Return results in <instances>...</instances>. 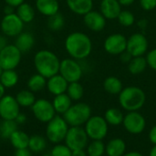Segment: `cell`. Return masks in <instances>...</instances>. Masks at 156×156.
Returning <instances> with one entry per match:
<instances>
[{"label": "cell", "instance_id": "obj_31", "mask_svg": "<svg viewBox=\"0 0 156 156\" xmlns=\"http://www.w3.org/2000/svg\"><path fill=\"white\" fill-rule=\"evenodd\" d=\"M17 123L14 120H3L0 122V135L4 139H9L10 136L16 131Z\"/></svg>", "mask_w": 156, "mask_h": 156}, {"label": "cell", "instance_id": "obj_42", "mask_svg": "<svg viewBox=\"0 0 156 156\" xmlns=\"http://www.w3.org/2000/svg\"><path fill=\"white\" fill-rule=\"evenodd\" d=\"M4 1H5V5H9L15 8H16L21 4L25 3V0H4Z\"/></svg>", "mask_w": 156, "mask_h": 156}, {"label": "cell", "instance_id": "obj_25", "mask_svg": "<svg viewBox=\"0 0 156 156\" xmlns=\"http://www.w3.org/2000/svg\"><path fill=\"white\" fill-rule=\"evenodd\" d=\"M29 136L27 133H26L23 131L16 130L9 138V141L14 148L16 149H23V148H28V143H29Z\"/></svg>", "mask_w": 156, "mask_h": 156}, {"label": "cell", "instance_id": "obj_3", "mask_svg": "<svg viewBox=\"0 0 156 156\" xmlns=\"http://www.w3.org/2000/svg\"><path fill=\"white\" fill-rule=\"evenodd\" d=\"M146 96L144 91L135 86H130L122 89L119 94V102L121 106L128 112H137L145 103Z\"/></svg>", "mask_w": 156, "mask_h": 156}, {"label": "cell", "instance_id": "obj_49", "mask_svg": "<svg viewBox=\"0 0 156 156\" xmlns=\"http://www.w3.org/2000/svg\"><path fill=\"white\" fill-rule=\"evenodd\" d=\"M71 156H88V154L83 150H75L72 151Z\"/></svg>", "mask_w": 156, "mask_h": 156}, {"label": "cell", "instance_id": "obj_33", "mask_svg": "<svg viewBox=\"0 0 156 156\" xmlns=\"http://www.w3.org/2000/svg\"><path fill=\"white\" fill-rule=\"evenodd\" d=\"M48 27L51 31H59L65 26V18L59 12L48 17Z\"/></svg>", "mask_w": 156, "mask_h": 156}, {"label": "cell", "instance_id": "obj_9", "mask_svg": "<svg viewBox=\"0 0 156 156\" xmlns=\"http://www.w3.org/2000/svg\"><path fill=\"white\" fill-rule=\"evenodd\" d=\"M85 131L91 140H102L108 133V123L101 116H91L85 123Z\"/></svg>", "mask_w": 156, "mask_h": 156}, {"label": "cell", "instance_id": "obj_12", "mask_svg": "<svg viewBox=\"0 0 156 156\" xmlns=\"http://www.w3.org/2000/svg\"><path fill=\"white\" fill-rule=\"evenodd\" d=\"M149 48L147 37L143 33H134L127 38V51L133 57L144 56Z\"/></svg>", "mask_w": 156, "mask_h": 156}, {"label": "cell", "instance_id": "obj_14", "mask_svg": "<svg viewBox=\"0 0 156 156\" xmlns=\"http://www.w3.org/2000/svg\"><path fill=\"white\" fill-rule=\"evenodd\" d=\"M20 113V106L12 95H4L0 99V118L2 120H16Z\"/></svg>", "mask_w": 156, "mask_h": 156}, {"label": "cell", "instance_id": "obj_11", "mask_svg": "<svg viewBox=\"0 0 156 156\" xmlns=\"http://www.w3.org/2000/svg\"><path fill=\"white\" fill-rule=\"evenodd\" d=\"M0 28L3 35L5 37H17L20 33L23 32L24 22L16 13L11 15H5L0 22Z\"/></svg>", "mask_w": 156, "mask_h": 156}, {"label": "cell", "instance_id": "obj_35", "mask_svg": "<svg viewBox=\"0 0 156 156\" xmlns=\"http://www.w3.org/2000/svg\"><path fill=\"white\" fill-rule=\"evenodd\" d=\"M47 146V141L44 137L40 135H33L29 138L28 149L34 153L42 152Z\"/></svg>", "mask_w": 156, "mask_h": 156}, {"label": "cell", "instance_id": "obj_34", "mask_svg": "<svg viewBox=\"0 0 156 156\" xmlns=\"http://www.w3.org/2000/svg\"><path fill=\"white\" fill-rule=\"evenodd\" d=\"M66 93L69 95V97L72 101H80L83 97L84 89L79 81L71 82V83H69Z\"/></svg>", "mask_w": 156, "mask_h": 156}, {"label": "cell", "instance_id": "obj_43", "mask_svg": "<svg viewBox=\"0 0 156 156\" xmlns=\"http://www.w3.org/2000/svg\"><path fill=\"white\" fill-rule=\"evenodd\" d=\"M149 139L150 141L155 145L156 144V125H154L151 131H150V133H149Z\"/></svg>", "mask_w": 156, "mask_h": 156}, {"label": "cell", "instance_id": "obj_27", "mask_svg": "<svg viewBox=\"0 0 156 156\" xmlns=\"http://www.w3.org/2000/svg\"><path fill=\"white\" fill-rule=\"evenodd\" d=\"M103 88L108 93H110L112 95L120 94L123 89L122 82L121 81V80L114 76H110L104 80Z\"/></svg>", "mask_w": 156, "mask_h": 156}, {"label": "cell", "instance_id": "obj_40", "mask_svg": "<svg viewBox=\"0 0 156 156\" xmlns=\"http://www.w3.org/2000/svg\"><path fill=\"white\" fill-rule=\"evenodd\" d=\"M141 7L145 11H152L156 9V0H140Z\"/></svg>", "mask_w": 156, "mask_h": 156}, {"label": "cell", "instance_id": "obj_16", "mask_svg": "<svg viewBox=\"0 0 156 156\" xmlns=\"http://www.w3.org/2000/svg\"><path fill=\"white\" fill-rule=\"evenodd\" d=\"M106 18L101 12L91 10L83 16L85 26L93 32H101L106 27Z\"/></svg>", "mask_w": 156, "mask_h": 156}, {"label": "cell", "instance_id": "obj_45", "mask_svg": "<svg viewBox=\"0 0 156 156\" xmlns=\"http://www.w3.org/2000/svg\"><path fill=\"white\" fill-rule=\"evenodd\" d=\"M121 57H122V60L123 62H126V63H127V62L129 63V62H130V60L133 58V56H132V55L127 51V50H126V51H124L122 54H121Z\"/></svg>", "mask_w": 156, "mask_h": 156}, {"label": "cell", "instance_id": "obj_10", "mask_svg": "<svg viewBox=\"0 0 156 156\" xmlns=\"http://www.w3.org/2000/svg\"><path fill=\"white\" fill-rule=\"evenodd\" d=\"M31 111L35 118L44 123H48L56 116V112L52 102L46 99L36 100L35 103L31 106Z\"/></svg>", "mask_w": 156, "mask_h": 156}, {"label": "cell", "instance_id": "obj_23", "mask_svg": "<svg viewBox=\"0 0 156 156\" xmlns=\"http://www.w3.org/2000/svg\"><path fill=\"white\" fill-rule=\"evenodd\" d=\"M125 150L126 144L124 141L120 138L111 140L105 147V152L108 156H122Z\"/></svg>", "mask_w": 156, "mask_h": 156}, {"label": "cell", "instance_id": "obj_2", "mask_svg": "<svg viewBox=\"0 0 156 156\" xmlns=\"http://www.w3.org/2000/svg\"><path fill=\"white\" fill-rule=\"evenodd\" d=\"M60 61L58 57L48 49L39 50L34 57V66L37 72L46 79L58 73Z\"/></svg>", "mask_w": 156, "mask_h": 156}, {"label": "cell", "instance_id": "obj_8", "mask_svg": "<svg viewBox=\"0 0 156 156\" xmlns=\"http://www.w3.org/2000/svg\"><path fill=\"white\" fill-rule=\"evenodd\" d=\"M22 52L15 46V44H8L2 50H0V66L5 69H15L21 62Z\"/></svg>", "mask_w": 156, "mask_h": 156}, {"label": "cell", "instance_id": "obj_29", "mask_svg": "<svg viewBox=\"0 0 156 156\" xmlns=\"http://www.w3.org/2000/svg\"><path fill=\"white\" fill-rule=\"evenodd\" d=\"M19 77L15 69H5L3 71L0 77V82L5 89H11L15 87L18 82Z\"/></svg>", "mask_w": 156, "mask_h": 156}, {"label": "cell", "instance_id": "obj_53", "mask_svg": "<svg viewBox=\"0 0 156 156\" xmlns=\"http://www.w3.org/2000/svg\"><path fill=\"white\" fill-rule=\"evenodd\" d=\"M3 71H4V69L1 68V66H0V77H1V75H2V73H3Z\"/></svg>", "mask_w": 156, "mask_h": 156}, {"label": "cell", "instance_id": "obj_15", "mask_svg": "<svg viewBox=\"0 0 156 156\" xmlns=\"http://www.w3.org/2000/svg\"><path fill=\"white\" fill-rule=\"evenodd\" d=\"M122 123L126 131L133 134L143 133L146 125L144 117L138 112H129L124 116Z\"/></svg>", "mask_w": 156, "mask_h": 156}, {"label": "cell", "instance_id": "obj_47", "mask_svg": "<svg viewBox=\"0 0 156 156\" xmlns=\"http://www.w3.org/2000/svg\"><path fill=\"white\" fill-rule=\"evenodd\" d=\"M7 44V39L5 35H0V50H2L5 47H6Z\"/></svg>", "mask_w": 156, "mask_h": 156}, {"label": "cell", "instance_id": "obj_26", "mask_svg": "<svg viewBox=\"0 0 156 156\" xmlns=\"http://www.w3.org/2000/svg\"><path fill=\"white\" fill-rule=\"evenodd\" d=\"M148 67L146 58L144 56L133 57L128 63V69L133 75L142 74Z\"/></svg>", "mask_w": 156, "mask_h": 156}, {"label": "cell", "instance_id": "obj_22", "mask_svg": "<svg viewBox=\"0 0 156 156\" xmlns=\"http://www.w3.org/2000/svg\"><path fill=\"white\" fill-rule=\"evenodd\" d=\"M52 104L56 113L63 115L72 105V100L69 97L67 93H62L55 96Z\"/></svg>", "mask_w": 156, "mask_h": 156}, {"label": "cell", "instance_id": "obj_50", "mask_svg": "<svg viewBox=\"0 0 156 156\" xmlns=\"http://www.w3.org/2000/svg\"><path fill=\"white\" fill-rule=\"evenodd\" d=\"M122 156H144L142 154L138 153V152H130L126 154H123Z\"/></svg>", "mask_w": 156, "mask_h": 156}, {"label": "cell", "instance_id": "obj_44", "mask_svg": "<svg viewBox=\"0 0 156 156\" xmlns=\"http://www.w3.org/2000/svg\"><path fill=\"white\" fill-rule=\"evenodd\" d=\"M3 12H4V15H11V14L16 13L15 7H13V6H11V5H5L4 6Z\"/></svg>", "mask_w": 156, "mask_h": 156}, {"label": "cell", "instance_id": "obj_21", "mask_svg": "<svg viewBox=\"0 0 156 156\" xmlns=\"http://www.w3.org/2000/svg\"><path fill=\"white\" fill-rule=\"evenodd\" d=\"M35 44V37L29 32H22L16 37L15 46L22 52L26 53L29 51Z\"/></svg>", "mask_w": 156, "mask_h": 156}, {"label": "cell", "instance_id": "obj_24", "mask_svg": "<svg viewBox=\"0 0 156 156\" xmlns=\"http://www.w3.org/2000/svg\"><path fill=\"white\" fill-rule=\"evenodd\" d=\"M16 14L24 22V24H27L34 20L36 16V11L31 5L27 3H23L16 7Z\"/></svg>", "mask_w": 156, "mask_h": 156}, {"label": "cell", "instance_id": "obj_51", "mask_svg": "<svg viewBox=\"0 0 156 156\" xmlns=\"http://www.w3.org/2000/svg\"><path fill=\"white\" fill-rule=\"evenodd\" d=\"M5 88L2 85V83L0 82V99L5 95Z\"/></svg>", "mask_w": 156, "mask_h": 156}, {"label": "cell", "instance_id": "obj_7", "mask_svg": "<svg viewBox=\"0 0 156 156\" xmlns=\"http://www.w3.org/2000/svg\"><path fill=\"white\" fill-rule=\"evenodd\" d=\"M58 73L69 83H71L80 81L83 74V69L77 59H74L72 58H64L60 61Z\"/></svg>", "mask_w": 156, "mask_h": 156}, {"label": "cell", "instance_id": "obj_55", "mask_svg": "<svg viewBox=\"0 0 156 156\" xmlns=\"http://www.w3.org/2000/svg\"><path fill=\"white\" fill-rule=\"evenodd\" d=\"M0 122H1V118H0Z\"/></svg>", "mask_w": 156, "mask_h": 156}, {"label": "cell", "instance_id": "obj_19", "mask_svg": "<svg viewBox=\"0 0 156 156\" xmlns=\"http://www.w3.org/2000/svg\"><path fill=\"white\" fill-rule=\"evenodd\" d=\"M36 9L45 16H51L59 10L58 0H36Z\"/></svg>", "mask_w": 156, "mask_h": 156}, {"label": "cell", "instance_id": "obj_48", "mask_svg": "<svg viewBox=\"0 0 156 156\" xmlns=\"http://www.w3.org/2000/svg\"><path fill=\"white\" fill-rule=\"evenodd\" d=\"M122 6H129L134 3L135 0H118Z\"/></svg>", "mask_w": 156, "mask_h": 156}, {"label": "cell", "instance_id": "obj_5", "mask_svg": "<svg viewBox=\"0 0 156 156\" xmlns=\"http://www.w3.org/2000/svg\"><path fill=\"white\" fill-rule=\"evenodd\" d=\"M68 131L69 124L67 123L65 119L59 115H56L51 121L47 123L46 135L50 143L58 144L65 140Z\"/></svg>", "mask_w": 156, "mask_h": 156}, {"label": "cell", "instance_id": "obj_37", "mask_svg": "<svg viewBox=\"0 0 156 156\" xmlns=\"http://www.w3.org/2000/svg\"><path fill=\"white\" fill-rule=\"evenodd\" d=\"M117 19H118V22L122 26L126 27L133 26L135 22L134 15L130 10H122Z\"/></svg>", "mask_w": 156, "mask_h": 156}, {"label": "cell", "instance_id": "obj_18", "mask_svg": "<svg viewBox=\"0 0 156 156\" xmlns=\"http://www.w3.org/2000/svg\"><path fill=\"white\" fill-rule=\"evenodd\" d=\"M68 86L69 82L59 73H58L47 80L46 88L51 94L57 96L62 93H66Z\"/></svg>", "mask_w": 156, "mask_h": 156}, {"label": "cell", "instance_id": "obj_54", "mask_svg": "<svg viewBox=\"0 0 156 156\" xmlns=\"http://www.w3.org/2000/svg\"><path fill=\"white\" fill-rule=\"evenodd\" d=\"M43 156H51V154H44Z\"/></svg>", "mask_w": 156, "mask_h": 156}, {"label": "cell", "instance_id": "obj_1", "mask_svg": "<svg viewBox=\"0 0 156 156\" xmlns=\"http://www.w3.org/2000/svg\"><path fill=\"white\" fill-rule=\"evenodd\" d=\"M65 49L70 58L77 60L84 59L92 51V41L83 32H72L65 39Z\"/></svg>", "mask_w": 156, "mask_h": 156}, {"label": "cell", "instance_id": "obj_20", "mask_svg": "<svg viewBox=\"0 0 156 156\" xmlns=\"http://www.w3.org/2000/svg\"><path fill=\"white\" fill-rule=\"evenodd\" d=\"M67 5L76 15L84 16L93 8V0H66Z\"/></svg>", "mask_w": 156, "mask_h": 156}, {"label": "cell", "instance_id": "obj_28", "mask_svg": "<svg viewBox=\"0 0 156 156\" xmlns=\"http://www.w3.org/2000/svg\"><path fill=\"white\" fill-rule=\"evenodd\" d=\"M47 80L42 75L36 73L32 75L27 80V88L32 92H39L47 87Z\"/></svg>", "mask_w": 156, "mask_h": 156}, {"label": "cell", "instance_id": "obj_41", "mask_svg": "<svg viewBox=\"0 0 156 156\" xmlns=\"http://www.w3.org/2000/svg\"><path fill=\"white\" fill-rule=\"evenodd\" d=\"M15 156H31V151L28 148H23V149H16Z\"/></svg>", "mask_w": 156, "mask_h": 156}, {"label": "cell", "instance_id": "obj_30", "mask_svg": "<svg viewBox=\"0 0 156 156\" xmlns=\"http://www.w3.org/2000/svg\"><path fill=\"white\" fill-rule=\"evenodd\" d=\"M16 100L18 102L20 107H31L35 101H36V97L34 92H32L29 90H23L21 91H19L16 96Z\"/></svg>", "mask_w": 156, "mask_h": 156}, {"label": "cell", "instance_id": "obj_6", "mask_svg": "<svg viewBox=\"0 0 156 156\" xmlns=\"http://www.w3.org/2000/svg\"><path fill=\"white\" fill-rule=\"evenodd\" d=\"M89 137L85 129L81 126H72L69 128L65 137V144L71 150H83L88 144Z\"/></svg>", "mask_w": 156, "mask_h": 156}, {"label": "cell", "instance_id": "obj_38", "mask_svg": "<svg viewBox=\"0 0 156 156\" xmlns=\"http://www.w3.org/2000/svg\"><path fill=\"white\" fill-rule=\"evenodd\" d=\"M50 154L51 156H71L72 151L66 144H58L52 148Z\"/></svg>", "mask_w": 156, "mask_h": 156}, {"label": "cell", "instance_id": "obj_39", "mask_svg": "<svg viewBox=\"0 0 156 156\" xmlns=\"http://www.w3.org/2000/svg\"><path fill=\"white\" fill-rule=\"evenodd\" d=\"M145 58H146V61H147L148 66L152 69L156 70V48H154V49L150 50L147 53Z\"/></svg>", "mask_w": 156, "mask_h": 156}, {"label": "cell", "instance_id": "obj_17", "mask_svg": "<svg viewBox=\"0 0 156 156\" xmlns=\"http://www.w3.org/2000/svg\"><path fill=\"white\" fill-rule=\"evenodd\" d=\"M122 10L118 0H101L100 4V12L106 19H117Z\"/></svg>", "mask_w": 156, "mask_h": 156}, {"label": "cell", "instance_id": "obj_46", "mask_svg": "<svg viewBox=\"0 0 156 156\" xmlns=\"http://www.w3.org/2000/svg\"><path fill=\"white\" fill-rule=\"evenodd\" d=\"M15 121L16 122L17 124H23V123H25L26 121H27V116H26L24 113H21V112H20V113L16 116V118Z\"/></svg>", "mask_w": 156, "mask_h": 156}, {"label": "cell", "instance_id": "obj_4", "mask_svg": "<svg viewBox=\"0 0 156 156\" xmlns=\"http://www.w3.org/2000/svg\"><path fill=\"white\" fill-rule=\"evenodd\" d=\"M91 117L90 107L84 102H78L70 106V108L63 114V118L69 126H81L85 124Z\"/></svg>", "mask_w": 156, "mask_h": 156}, {"label": "cell", "instance_id": "obj_13", "mask_svg": "<svg viewBox=\"0 0 156 156\" xmlns=\"http://www.w3.org/2000/svg\"><path fill=\"white\" fill-rule=\"evenodd\" d=\"M104 49L111 55H121L127 49V37L120 33H114L106 37L103 43Z\"/></svg>", "mask_w": 156, "mask_h": 156}, {"label": "cell", "instance_id": "obj_56", "mask_svg": "<svg viewBox=\"0 0 156 156\" xmlns=\"http://www.w3.org/2000/svg\"><path fill=\"white\" fill-rule=\"evenodd\" d=\"M58 1H61V0H58Z\"/></svg>", "mask_w": 156, "mask_h": 156}, {"label": "cell", "instance_id": "obj_36", "mask_svg": "<svg viewBox=\"0 0 156 156\" xmlns=\"http://www.w3.org/2000/svg\"><path fill=\"white\" fill-rule=\"evenodd\" d=\"M105 153V145L101 140H92L88 145L87 154L88 156H102Z\"/></svg>", "mask_w": 156, "mask_h": 156}, {"label": "cell", "instance_id": "obj_32", "mask_svg": "<svg viewBox=\"0 0 156 156\" xmlns=\"http://www.w3.org/2000/svg\"><path fill=\"white\" fill-rule=\"evenodd\" d=\"M123 118L124 116L122 112L119 109H116V108H111L107 110V112H105V116H104V119L107 122V123L111 125H119L122 123Z\"/></svg>", "mask_w": 156, "mask_h": 156}, {"label": "cell", "instance_id": "obj_52", "mask_svg": "<svg viewBox=\"0 0 156 156\" xmlns=\"http://www.w3.org/2000/svg\"><path fill=\"white\" fill-rule=\"evenodd\" d=\"M150 156H156V144L152 148L150 152Z\"/></svg>", "mask_w": 156, "mask_h": 156}]
</instances>
